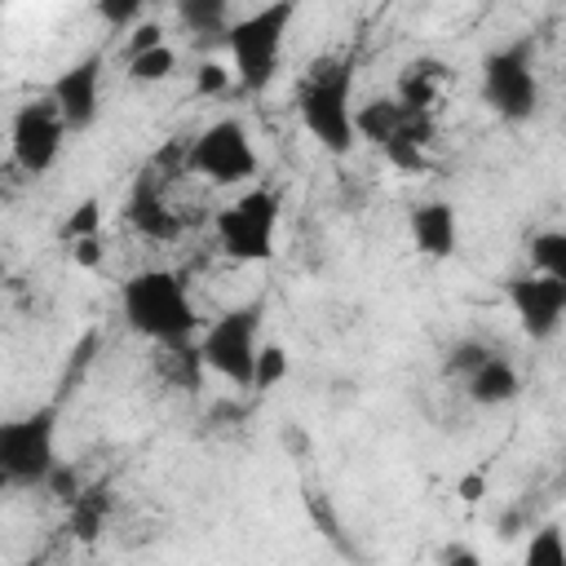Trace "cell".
<instances>
[{
  "label": "cell",
  "instance_id": "1",
  "mask_svg": "<svg viewBox=\"0 0 566 566\" xmlns=\"http://www.w3.org/2000/svg\"><path fill=\"white\" fill-rule=\"evenodd\" d=\"M119 314L124 323L146 336V340H159V345H186V336L199 327V314H195V301H190V287L177 270H137L124 279L119 287Z\"/></svg>",
  "mask_w": 566,
  "mask_h": 566
},
{
  "label": "cell",
  "instance_id": "2",
  "mask_svg": "<svg viewBox=\"0 0 566 566\" xmlns=\"http://www.w3.org/2000/svg\"><path fill=\"white\" fill-rule=\"evenodd\" d=\"M354 62L349 57H323L314 71L301 80L296 93V115L305 133L327 150V155H349L354 150Z\"/></svg>",
  "mask_w": 566,
  "mask_h": 566
},
{
  "label": "cell",
  "instance_id": "3",
  "mask_svg": "<svg viewBox=\"0 0 566 566\" xmlns=\"http://www.w3.org/2000/svg\"><path fill=\"white\" fill-rule=\"evenodd\" d=\"M292 18H296V4H265V9H252L230 22L226 49H230V71H234L239 88L265 93L274 84L279 57H283V35H287Z\"/></svg>",
  "mask_w": 566,
  "mask_h": 566
},
{
  "label": "cell",
  "instance_id": "4",
  "mask_svg": "<svg viewBox=\"0 0 566 566\" xmlns=\"http://www.w3.org/2000/svg\"><path fill=\"white\" fill-rule=\"evenodd\" d=\"M279 195L270 186H248L239 199H230L217 217H212V230H217V243L230 261L239 265H261L274 256V234H279Z\"/></svg>",
  "mask_w": 566,
  "mask_h": 566
},
{
  "label": "cell",
  "instance_id": "5",
  "mask_svg": "<svg viewBox=\"0 0 566 566\" xmlns=\"http://www.w3.org/2000/svg\"><path fill=\"white\" fill-rule=\"evenodd\" d=\"M256 358H261V305L226 310L199 336V363L239 389L256 385Z\"/></svg>",
  "mask_w": 566,
  "mask_h": 566
},
{
  "label": "cell",
  "instance_id": "6",
  "mask_svg": "<svg viewBox=\"0 0 566 566\" xmlns=\"http://www.w3.org/2000/svg\"><path fill=\"white\" fill-rule=\"evenodd\" d=\"M57 407H35L0 424V473L13 486H44L57 469Z\"/></svg>",
  "mask_w": 566,
  "mask_h": 566
},
{
  "label": "cell",
  "instance_id": "7",
  "mask_svg": "<svg viewBox=\"0 0 566 566\" xmlns=\"http://www.w3.org/2000/svg\"><path fill=\"white\" fill-rule=\"evenodd\" d=\"M482 102L509 124H522L539 111V75H535L531 40H513L482 57Z\"/></svg>",
  "mask_w": 566,
  "mask_h": 566
},
{
  "label": "cell",
  "instance_id": "8",
  "mask_svg": "<svg viewBox=\"0 0 566 566\" xmlns=\"http://www.w3.org/2000/svg\"><path fill=\"white\" fill-rule=\"evenodd\" d=\"M186 164H190L199 177L217 181V186L252 181L256 168H261L256 146H252V137H248V128H243L239 119H217V124H208V128L190 142Z\"/></svg>",
  "mask_w": 566,
  "mask_h": 566
},
{
  "label": "cell",
  "instance_id": "9",
  "mask_svg": "<svg viewBox=\"0 0 566 566\" xmlns=\"http://www.w3.org/2000/svg\"><path fill=\"white\" fill-rule=\"evenodd\" d=\"M62 142H66V124H62V115H57V106L49 97L44 102H27V106L13 111L9 155L27 177L49 172L57 164V155H62Z\"/></svg>",
  "mask_w": 566,
  "mask_h": 566
},
{
  "label": "cell",
  "instance_id": "10",
  "mask_svg": "<svg viewBox=\"0 0 566 566\" xmlns=\"http://www.w3.org/2000/svg\"><path fill=\"white\" fill-rule=\"evenodd\" d=\"M504 292H509V305L531 340L557 336V327L566 318V283H557L548 274H513Z\"/></svg>",
  "mask_w": 566,
  "mask_h": 566
},
{
  "label": "cell",
  "instance_id": "11",
  "mask_svg": "<svg viewBox=\"0 0 566 566\" xmlns=\"http://www.w3.org/2000/svg\"><path fill=\"white\" fill-rule=\"evenodd\" d=\"M102 53H84L80 62H71L53 84H49V102L57 106L66 133H84L97 119L102 106Z\"/></svg>",
  "mask_w": 566,
  "mask_h": 566
},
{
  "label": "cell",
  "instance_id": "12",
  "mask_svg": "<svg viewBox=\"0 0 566 566\" xmlns=\"http://www.w3.org/2000/svg\"><path fill=\"white\" fill-rule=\"evenodd\" d=\"M411 243L433 256V261H447L460 243V221H455V208L447 199H424L411 208Z\"/></svg>",
  "mask_w": 566,
  "mask_h": 566
},
{
  "label": "cell",
  "instance_id": "13",
  "mask_svg": "<svg viewBox=\"0 0 566 566\" xmlns=\"http://www.w3.org/2000/svg\"><path fill=\"white\" fill-rule=\"evenodd\" d=\"M124 221L142 234V239H155V243H172L181 234V217L164 203V195L150 186V181H137L128 203H124Z\"/></svg>",
  "mask_w": 566,
  "mask_h": 566
},
{
  "label": "cell",
  "instance_id": "14",
  "mask_svg": "<svg viewBox=\"0 0 566 566\" xmlns=\"http://www.w3.org/2000/svg\"><path fill=\"white\" fill-rule=\"evenodd\" d=\"M464 394H469V402H478V407H504V402H513V398L522 394V376H517V367H513L504 354H491V358L464 380Z\"/></svg>",
  "mask_w": 566,
  "mask_h": 566
},
{
  "label": "cell",
  "instance_id": "15",
  "mask_svg": "<svg viewBox=\"0 0 566 566\" xmlns=\"http://www.w3.org/2000/svg\"><path fill=\"white\" fill-rule=\"evenodd\" d=\"M438 80H447V62H438V57H416V62H407V71H402V80H398V102L411 106V111H429Z\"/></svg>",
  "mask_w": 566,
  "mask_h": 566
},
{
  "label": "cell",
  "instance_id": "16",
  "mask_svg": "<svg viewBox=\"0 0 566 566\" xmlns=\"http://www.w3.org/2000/svg\"><path fill=\"white\" fill-rule=\"evenodd\" d=\"M106 513H111V491L106 486H84V495L71 504V535L93 544L97 531L106 526Z\"/></svg>",
  "mask_w": 566,
  "mask_h": 566
},
{
  "label": "cell",
  "instance_id": "17",
  "mask_svg": "<svg viewBox=\"0 0 566 566\" xmlns=\"http://www.w3.org/2000/svg\"><path fill=\"white\" fill-rule=\"evenodd\" d=\"M177 18H181V27L186 31H195V35H221L226 40V31H230V9H226V0H181L177 4Z\"/></svg>",
  "mask_w": 566,
  "mask_h": 566
},
{
  "label": "cell",
  "instance_id": "18",
  "mask_svg": "<svg viewBox=\"0 0 566 566\" xmlns=\"http://www.w3.org/2000/svg\"><path fill=\"white\" fill-rule=\"evenodd\" d=\"M301 500H305V513H310V522L318 526V535H323L332 548L354 553V548H349V539H345V526H340V513H336L332 495H327V491H318V486H305V491H301Z\"/></svg>",
  "mask_w": 566,
  "mask_h": 566
},
{
  "label": "cell",
  "instance_id": "19",
  "mask_svg": "<svg viewBox=\"0 0 566 566\" xmlns=\"http://www.w3.org/2000/svg\"><path fill=\"white\" fill-rule=\"evenodd\" d=\"M522 566H566V531L557 522H544L539 531H531Z\"/></svg>",
  "mask_w": 566,
  "mask_h": 566
},
{
  "label": "cell",
  "instance_id": "20",
  "mask_svg": "<svg viewBox=\"0 0 566 566\" xmlns=\"http://www.w3.org/2000/svg\"><path fill=\"white\" fill-rule=\"evenodd\" d=\"M531 265H535V274L566 283V230H539L531 239Z\"/></svg>",
  "mask_w": 566,
  "mask_h": 566
},
{
  "label": "cell",
  "instance_id": "21",
  "mask_svg": "<svg viewBox=\"0 0 566 566\" xmlns=\"http://www.w3.org/2000/svg\"><path fill=\"white\" fill-rule=\"evenodd\" d=\"M172 71H177L172 44H159V49H150V53L128 57V80H137V84H159V80H168Z\"/></svg>",
  "mask_w": 566,
  "mask_h": 566
},
{
  "label": "cell",
  "instance_id": "22",
  "mask_svg": "<svg viewBox=\"0 0 566 566\" xmlns=\"http://www.w3.org/2000/svg\"><path fill=\"white\" fill-rule=\"evenodd\" d=\"M97 230H102V199H80L75 208H71V217L62 221V239L66 243H84V239H97Z\"/></svg>",
  "mask_w": 566,
  "mask_h": 566
},
{
  "label": "cell",
  "instance_id": "23",
  "mask_svg": "<svg viewBox=\"0 0 566 566\" xmlns=\"http://www.w3.org/2000/svg\"><path fill=\"white\" fill-rule=\"evenodd\" d=\"M491 354H495V349H491V345H482V340H460V345H451V354H447V376L469 380V376H473Z\"/></svg>",
  "mask_w": 566,
  "mask_h": 566
},
{
  "label": "cell",
  "instance_id": "24",
  "mask_svg": "<svg viewBox=\"0 0 566 566\" xmlns=\"http://www.w3.org/2000/svg\"><path fill=\"white\" fill-rule=\"evenodd\" d=\"M292 371V358H287V349L283 345H261V358H256V394H265V389H274L283 376Z\"/></svg>",
  "mask_w": 566,
  "mask_h": 566
},
{
  "label": "cell",
  "instance_id": "25",
  "mask_svg": "<svg viewBox=\"0 0 566 566\" xmlns=\"http://www.w3.org/2000/svg\"><path fill=\"white\" fill-rule=\"evenodd\" d=\"M44 491H49V495H53L57 504H66V509H71V504H75V500L84 495V482H80V473H75L71 464H57V469L49 473Z\"/></svg>",
  "mask_w": 566,
  "mask_h": 566
},
{
  "label": "cell",
  "instance_id": "26",
  "mask_svg": "<svg viewBox=\"0 0 566 566\" xmlns=\"http://www.w3.org/2000/svg\"><path fill=\"white\" fill-rule=\"evenodd\" d=\"M159 44H168L159 22H137V27L128 31V57H137V53H150V49H159Z\"/></svg>",
  "mask_w": 566,
  "mask_h": 566
},
{
  "label": "cell",
  "instance_id": "27",
  "mask_svg": "<svg viewBox=\"0 0 566 566\" xmlns=\"http://www.w3.org/2000/svg\"><path fill=\"white\" fill-rule=\"evenodd\" d=\"M195 88H199L203 97H208V93H226V88H230V66H221V62H199Z\"/></svg>",
  "mask_w": 566,
  "mask_h": 566
},
{
  "label": "cell",
  "instance_id": "28",
  "mask_svg": "<svg viewBox=\"0 0 566 566\" xmlns=\"http://www.w3.org/2000/svg\"><path fill=\"white\" fill-rule=\"evenodd\" d=\"M97 18L102 22H115V27H124V22H142V4L137 0H124V4H97Z\"/></svg>",
  "mask_w": 566,
  "mask_h": 566
},
{
  "label": "cell",
  "instance_id": "29",
  "mask_svg": "<svg viewBox=\"0 0 566 566\" xmlns=\"http://www.w3.org/2000/svg\"><path fill=\"white\" fill-rule=\"evenodd\" d=\"M442 566H482V557L469 544H447L442 548Z\"/></svg>",
  "mask_w": 566,
  "mask_h": 566
},
{
  "label": "cell",
  "instance_id": "30",
  "mask_svg": "<svg viewBox=\"0 0 566 566\" xmlns=\"http://www.w3.org/2000/svg\"><path fill=\"white\" fill-rule=\"evenodd\" d=\"M71 256H75L80 265H88V270H93V265L102 261V243H97V239H84V243H71Z\"/></svg>",
  "mask_w": 566,
  "mask_h": 566
},
{
  "label": "cell",
  "instance_id": "31",
  "mask_svg": "<svg viewBox=\"0 0 566 566\" xmlns=\"http://www.w3.org/2000/svg\"><path fill=\"white\" fill-rule=\"evenodd\" d=\"M482 486H486V478H482V473H469V478H460V500L478 504V500H482Z\"/></svg>",
  "mask_w": 566,
  "mask_h": 566
}]
</instances>
